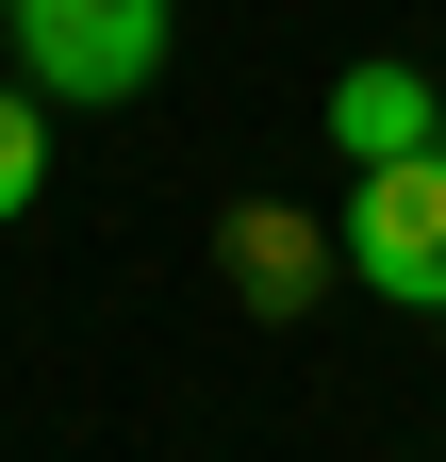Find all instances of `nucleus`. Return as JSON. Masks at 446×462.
<instances>
[{
	"label": "nucleus",
	"instance_id": "nucleus-1",
	"mask_svg": "<svg viewBox=\"0 0 446 462\" xmlns=\"http://www.w3.org/2000/svg\"><path fill=\"white\" fill-rule=\"evenodd\" d=\"M330 248L380 314H446V149H397V165H348V215Z\"/></svg>",
	"mask_w": 446,
	"mask_h": 462
},
{
	"label": "nucleus",
	"instance_id": "nucleus-2",
	"mask_svg": "<svg viewBox=\"0 0 446 462\" xmlns=\"http://www.w3.org/2000/svg\"><path fill=\"white\" fill-rule=\"evenodd\" d=\"M165 50H182V0H17V67L33 99H149Z\"/></svg>",
	"mask_w": 446,
	"mask_h": 462
},
{
	"label": "nucleus",
	"instance_id": "nucleus-3",
	"mask_svg": "<svg viewBox=\"0 0 446 462\" xmlns=\"http://www.w3.org/2000/svg\"><path fill=\"white\" fill-rule=\"evenodd\" d=\"M330 149L348 165H397V149H446V83L397 67V50H364L348 83H330Z\"/></svg>",
	"mask_w": 446,
	"mask_h": 462
},
{
	"label": "nucleus",
	"instance_id": "nucleus-4",
	"mask_svg": "<svg viewBox=\"0 0 446 462\" xmlns=\"http://www.w3.org/2000/svg\"><path fill=\"white\" fill-rule=\"evenodd\" d=\"M330 264H348V248H330L314 215H282V199H248V215H232V298H248V314H298Z\"/></svg>",
	"mask_w": 446,
	"mask_h": 462
},
{
	"label": "nucleus",
	"instance_id": "nucleus-5",
	"mask_svg": "<svg viewBox=\"0 0 446 462\" xmlns=\"http://www.w3.org/2000/svg\"><path fill=\"white\" fill-rule=\"evenodd\" d=\"M33 199H50V99H33V83H0V231H17Z\"/></svg>",
	"mask_w": 446,
	"mask_h": 462
},
{
	"label": "nucleus",
	"instance_id": "nucleus-6",
	"mask_svg": "<svg viewBox=\"0 0 446 462\" xmlns=\"http://www.w3.org/2000/svg\"><path fill=\"white\" fill-rule=\"evenodd\" d=\"M0 17H17V0H0Z\"/></svg>",
	"mask_w": 446,
	"mask_h": 462
}]
</instances>
